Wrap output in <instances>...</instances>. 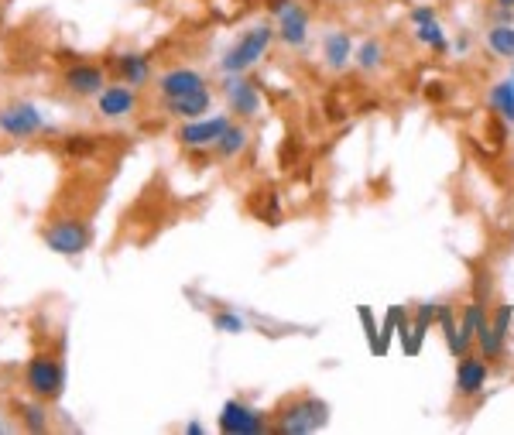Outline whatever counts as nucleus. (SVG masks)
<instances>
[{"mask_svg": "<svg viewBox=\"0 0 514 435\" xmlns=\"http://www.w3.org/2000/svg\"><path fill=\"white\" fill-rule=\"evenodd\" d=\"M398 316H401V312H398V309H391V312H388V319H384L381 343H377V357H384V353H388V343H391V336H395V329H398Z\"/></svg>", "mask_w": 514, "mask_h": 435, "instance_id": "c756f323", "label": "nucleus"}, {"mask_svg": "<svg viewBox=\"0 0 514 435\" xmlns=\"http://www.w3.org/2000/svg\"><path fill=\"white\" fill-rule=\"evenodd\" d=\"M0 131L14 141H28V138H35V134H45L48 124H45V117L38 114L35 103L18 100V103H7V107L0 110Z\"/></svg>", "mask_w": 514, "mask_h": 435, "instance_id": "39448f33", "label": "nucleus"}, {"mask_svg": "<svg viewBox=\"0 0 514 435\" xmlns=\"http://www.w3.org/2000/svg\"><path fill=\"white\" fill-rule=\"evenodd\" d=\"M62 83H66L72 96H100L103 86H107V76H103V66H96V62H72Z\"/></svg>", "mask_w": 514, "mask_h": 435, "instance_id": "6e6552de", "label": "nucleus"}, {"mask_svg": "<svg viewBox=\"0 0 514 435\" xmlns=\"http://www.w3.org/2000/svg\"><path fill=\"white\" fill-rule=\"evenodd\" d=\"M213 148H216V155H220V158H234L247 148V131L240 124H227V131L220 134V141H216Z\"/></svg>", "mask_w": 514, "mask_h": 435, "instance_id": "412c9836", "label": "nucleus"}, {"mask_svg": "<svg viewBox=\"0 0 514 435\" xmlns=\"http://www.w3.org/2000/svg\"><path fill=\"white\" fill-rule=\"evenodd\" d=\"M165 110L172 117H182V120H196L210 110V90H196L189 96H179V100H165Z\"/></svg>", "mask_w": 514, "mask_h": 435, "instance_id": "dca6fc26", "label": "nucleus"}, {"mask_svg": "<svg viewBox=\"0 0 514 435\" xmlns=\"http://www.w3.org/2000/svg\"><path fill=\"white\" fill-rule=\"evenodd\" d=\"M381 55H384V48L371 38V42H364L357 48V66L360 69H377L381 66Z\"/></svg>", "mask_w": 514, "mask_h": 435, "instance_id": "bb28decb", "label": "nucleus"}, {"mask_svg": "<svg viewBox=\"0 0 514 435\" xmlns=\"http://www.w3.org/2000/svg\"><path fill=\"white\" fill-rule=\"evenodd\" d=\"M251 213L257 216V220H264V223H278V196H275V189H268V192H257V196L251 199Z\"/></svg>", "mask_w": 514, "mask_h": 435, "instance_id": "4be33fe9", "label": "nucleus"}, {"mask_svg": "<svg viewBox=\"0 0 514 435\" xmlns=\"http://www.w3.org/2000/svg\"><path fill=\"white\" fill-rule=\"evenodd\" d=\"M439 326H443V333H446V343H449V350H453V357H460V326H456V319H453V309H439Z\"/></svg>", "mask_w": 514, "mask_h": 435, "instance_id": "a878e982", "label": "nucleus"}, {"mask_svg": "<svg viewBox=\"0 0 514 435\" xmlns=\"http://www.w3.org/2000/svg\"><path fill=\"white\" fill-rule=\"evenodd\" d=\"M134 107H138V93H134V86H127V83L103 86V93L96 96V110L110 120L134 114Z\"/></svg>", "mask_w": 514, "mask_h": 435, "instance_id": "9d476101", "label": "nucleus"}, {"mask_svg": "<svg viewBox=\"0 0 514 435\" xmlns=\"http://www.w3.org/2000/svg\"><path fill=\"white\" fill-rule=\"evenodd\" d=\"M360 322H364L367 346H371V353H377V343H381V333H377V326H374V312L367 309V305H360Z\"/></svg>", "mask_w": 514, "mask_h": 435, "instance_id": "c85d7f7f", "label": "nucleus"}, {"mask_svg": "<svg viewBox=\"0 0 514 435\" xmlns=\"http://www.w3.org/2000/svg\"><path fill=\"white\" fill-rule=\"evenodd\" d=\"M227 103L230 110L240 117H254L257 110H261V96H257V86L251 83V79H244V72H234V76L227 79Z\"/></svg>", "mask_w": 514, "mask_h": 435, "instance_id": "9b49d317", "label": "nucleus"}, {"mask_svg": "<svg viewBox=\"0 0 514 435\" xmlns=\"http://www.w3.org/2000/svg\"><path fill=\"white\" fill-rule=\"evenodd\" d=\"M508 326H511V305H497V312L484 319V326H480V333H477V343H480L484 360H497L504 353Z\"/></svg>", "mask_w": 514, "mask_h": 435, "instance_id": "423d86ee", "label": "nucleus"}, {"mask_svg": "<svg viewBox=\"0 0 514 435\" xmlns=\"http://www.w3.org/2000/svg\"><path fill=\"white\" fill-rule=\"evenodd\" d=\"M487 384V364L484 357H473V353H463L460 370H456V388L460 394H480V388Z\"/></svg>", "mask_w": 514, "mask_h": 435, "instance_id": "4468645a", "label": "nucleus"}, {"mask_svg": "<svg viewBox=\"0 0 514 435\" xmlns=\"http://www.w3.org/2000/svg\"><path fill=\"white\" fill-rule=\"evenodd\" d=\"M196 90H206V79L199 76L196 69H186V66L165 72V76L158 79V93H162L165 100H179V96H189Z\"/></svg>", "mask_w": 514, "mask_h": 435, "instance_id": "f8f14e48", "label": "nucleus"}, {"mask_svg": "<svg viewBox=\"0 0 514 435\" xmlns=\"http://www.w3.org/2000/svg\"><path fill=\"white\" fill-rule=\"evenodd\" d=\"M24 388H28L31 398L59 401L62 391H66V364L55 353H35L24 364Z\"/></svg>", "mask_w": 514, "mask_h": 435, "instance_id": "f03ea898", "label": "nucleus"}, {"mask_svg": "<svg viewBox=\"0 0 514 435\" xmlns=\"http://www.w3.org/2000/svg\"><path fill=\"white\" fill-rule=\"evenodd\" d=\"M0 432H7V425H4V422H0Z\"/></svg>", "mask_w": 514, "mask_h": 435, "instance_id": "c9c22d12", "label": "nucleus"}, {"mask_svg": "<svg viewBox=\"0 0 514 435\" xmlns=\"http://www.w3.org/2000/svg\"><path fill=\"white\" fill-rule=\"evenodd\" d=\"M292 4H295V0H268V11H271V14H278V18H281V14H285Z\"/></svg>", "mask_w": 514, "mask_h": 435, "instance_id": "2f4dec72", "label": "nucleus"}, {"mask_svg": "<svg viewBox=\"0 0 514 435\" xmlns=\"http://www.w3.org/2000/svg\"><path fill=\"white\" fill-rule=\"evenodd\" d=\"M415 35H419V42L422 45H429V48H436V52H446V35H443V28L436 24V18L432 21H422V24H415Z\"/></svg>", "mask_w": 514, "mask_h": 435, "instance_id": "393cba45", "label": "nucleus"}, {"mask_svg": "<svg viewBox=\"0 0 514 435\" xmlns=\"http://www.w3.org/2000/svg\"><path fill=\"white\" fill-rule=\"evenodd\" d=\"M350 55H353L350 35H347V31H333V35L326 38V62L333 69H343L350 62Z\"/></svg>", "mask_w": 514, "mask_h": 435, "instance_id": "6ab92c4d", "label": "nucleus"}, {"mask_svg": "<svg viewBox=\"0 0 514 435\" xmlns=\"http://www.w3.org/2000/svg\"><path fill=\"white\" fill-rule=\"evenodd\" d=\"M497 7H508V11H514V0H497Z\"/></svg>", "mask_w": 514, "mask_h": 435, "instance_id": "f704fd0d", "label": "nucleus"}, {"mask_svg": "<svg viewBox=\"0 0 514 435\" xmlns=\"http://www.w3.org/2000/svg\"><path fill=\"white\" fill-rule=\"evenodd\" d=\"M326 418H329L326 401H319V398H299V401H292V405H288L285 412L278 415L275 432H281V435L316 432V429H323V425H326Z\"/></svg>", "mask_w": 514, "mask_h": 435, "instance_id": "20e7f679", "label": "nucleus"}, {"mask_svg": "<svg viewBox=\"0 0 514 435\" xmlns=\"http://www.w3.org/2000/svg\"><path fill=\"white\" fill-rule=\"evenodd\" d=\"M110 69L120 76V83H127V86H144L151 79V62H148V55H114L110 59Z\"/></svg>", "mask_w": 514, "mask_h": 435, "instance_id": "ddd939ff", "label": "nucleus"}, {"mask_svg": "<svg viewBox=\"0 0 514 435\" xmlns=\"http://www.w3.org/2000/svg\"><path fill=\"white\" fill-rule=\"evenodd\" d=\"M96 148H100V141L90 138V134H69V138L62 141V151H66L69 158H90Z\"/></svg>", "mask_w": 514, "mask_h": 435, "instance_id": "b1692460", "label": "nucleus"}, {"mask_svg": "<svg viewBox=\"0 0 514 435\" xmlns=\"http://www.w3.org/2000/svg\"><path fill=\"white\" fill-rule=\"evenodd\" d=\"M186 432H189V435H199V432H203V425H199V422H189V425H186Z\"/></svg>", "mask_w": 514, "mask_h": 435, "instance_id": "72a5a7b5", "label": "nucleus"}, {"mask_svg": "<svg viewBox=\"0 0 514 435\" xmlns=\"http://www.w3.org/2000/svg\"><path fill=\"white\" fill-rule=\"evenodd\" d=\"M220 429L227 435H261L268 432V418L240 401H227L220 412Z\"/></svg>", "mask_w": 514, "mask_h": 435, "instance_id": "0eeeda50", "label": "nucleus"}, {"mask_svg": "<svg viewBox=\"0 0 514 435\" xmlns=\"http://www.w3.org/2000/svg\"><path fill=\"white\" fill-rule=\"evenodd\" d=\"M429 100H443V86L432 83V86H429Z\"/></svg>", "mask_w": 514, "mask_h": 435, "instance_id": "473e14b6", "label": "nucleus"}, {"mask_svg": "<svg viewBox=\"0 0 514 435\" xmlns=\"http://www.w3.org/2000/svg\"><path fill=\"white\" fill-rule=\"evenodd\" d=\"M487 42L497 55L504 59H514V24H497V28L487 31Z\"/></svg>", "mask_w": 514, "mask_h": 435, "instance_id": "5701e85b", "label": "nucleus"}, {"mask_svg": "<svg viewBox=\"0 0 514 435\" xmlns=\"http://www.w3.org/2000/svg\"><path fill=\"white\" fill-rule=\"evenodd\" d=\"M48 401L35 398V401H14V412H18L21 425L28 432H45L48 429Z\"/></svg>", "mask_w": 514, "mask_h": 435, "instance_id": "f3484780", "label": "nucleus"}, {"mask_svg": "<svg viewBox=\"0 0 514 435\" xmlns=\"http://www.w3.org/2000/svg\"><path fill=\"white\" fill-rule=\"evenodd\" d=\"M487 103H491V110L504 120V124H514V83L511 79L497 83L491 90V96H487Z\"/></svg>", "mask_w": 514, "mask_h": 435, "instance_id": "a211bd4d", "label": "nucleus"}, {"mask_svg": "<svg viewBox=\"0 0 514 435\" xmlns=\"http://www.w3.org/2000/svg\"><path fill=\"white\" fill-rule=\"evenodd\" d=\"M230 120L227 117H196V120H186L179 131V141L186 148H213L220 141V134L227 131Z\"/></svg>", "mask_w": 514, "mask_h": 435, "instance_id": "1a4fd4ad", "label": "nucleus"}, {"mask_svg": "<svg viewBox=\"0 0 514 435\" xmlns=\"http://www.w3.org/2000/svg\"><path fill=\"white\" fill-rule=\"evenodd\" d=\"M42 240H45L48 251H55V254H62V257H76V254H83L86 247L93 244V230H90V223H86L83 216L62 213V216H52V220H45Z\"/></svg>", "mask_w": 514, "mask_h": 435, "instance_id": "f257e3e1", "label": "nucleus"}, {"mask_svg": "<svg viewBox=\"0 0 514 435\" xmlns=\"http://www.w3.org/2000/svg\"><path fill=\"white\" fill-rule=\"evenodd\" d=\"M278 38H281L285 45H302L305 38H309V14H305L299 4H292L285 14H281Z\"/></svg>", "mask_w": 514, "mask_h": 435, "instance_id": "2eb2a0df", "label": "nucleus"}, {"mask_svg": "<svg viewBox=\"0 0 514 435\" xmlns=\"http://www.w3.org/2000/svg\"><path fill=\"white\" fill-rule=\"evenodd\" d=\"M436 316H439V305H422L419 309V319H415L412 336H408V343H405V350L412 353V357L422 350V340H425V333H429L432 322H436Z\"/></svg>", "mask_w": 514, "mask_h": 435, "instance_id": "aec40b11", "label": "nucleus"}, {"mask_svg": "<svg viewBox=\"0 0 514 435\" xmlns=\"http://www.w3.org/2000/svg\"><path fill=\"white\" fill-rule=\"evenodd\" d=\"M213 326L220 329V333H244V319L234 316V312H216L213 316Z\"/></svg>", "mask_w": 514, "mask_h": 435, "instance_id": "cd10ccee", "label": "nucleus"}, {"mask_svg": "<svg viewBox=\"0 0 514 435\" xmlns=\"http://www.w3.org/2000/svg\"><path fill=\"white\" fill-rule=\"evenodd\" d=\"M432 18H436V11H432V7H415V11H412V21H415V24L432 21Z\"/></svg>", "mask_w": 514, "mask_h": 435, "instance_id": "7c9ffc66", "label": "nucleus"}, {"mask_svg": "<svg viewBox=\"0 0 514 435\" xmlns=\"http://www.w3.org/2000/svg\"><path fill=\"white\" fill-rule=\"evenodd\" d=\"M271 42H275V28H271V24H257V28L247 31V35L240 38L227 55H223V62H220L223 72H227V76H234V72H247L264 52H268Z\"/></svg>", "mask_w": 514, "mask_h": 435, "instance_id": "7ed1b4c3", "label": "nucleus"}]
</instances>
